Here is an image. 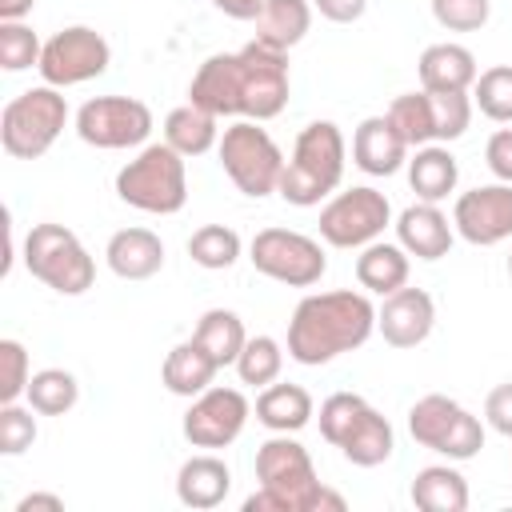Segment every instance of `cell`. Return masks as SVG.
I'll return each instance as SVG.
<instances>
[{
  "label": "cell",
  "instance_id": "6da1fadb",
  "mask_svg": "<svg viewBox=\"0 0 512 512\" xmlns=\"http://www.w3.org/2000/svg\"><path fill=\"white\" fill-rule=\"evenodd\" d=\"M376 332V304L368 292L336 288L308 292L288 320V356L304 368H320L344 352H356Z\"/></svg>",
  "mask_w": 512,
  "mask_h": 512
},
{
  "label": "cell",
  "instance_id": "7a4b0ae2",
  "mask_svg": "<svg viewBox=\"0 0 512 512\" xmlns=\"http://www.w3.org/2000/svg\"><path fill=\"white\" fill-rule=\"evenodd\" d=\"M256 480L260 488L244 500V512H344V496L320 484L308 448L292 432H272L256 448Z\"/></svg>",
  "mask_w": 512,
  "mask_h": 512
},
{
  "label": "cell",
  "instance_id": "3957f363",
  "mask_svg": "<svg viewBox=\"0 0 512 512\" xmlns=\"http://www.w3.org/2000/svg\"><path fill=\"white\" fill-rule=\"evenodd\" d=\"M344 164H348V140L332 120H312L300 128L292 156L284 160L280 172V196L296 208H312L324 196H332L344 180Z\"/></svg>",
  "mask_w": 512,
  "mask_h": 512
},
{
  "label": "cell",
  "instance_id": "277c9868",
  "mask_svg": "<svg viewBox=\"0 0 512 512\" xmlns=\"http://www.w3.org/2000/svg\"><path fill=\"white\" fill-rule=\"evenodd\" d=\"M116 196L148 216H172L188 204V168L172 144H144L120 172Z\"/></svg>",
  "mask_w": 512,
  "mask_h": 512
},
{
  "label": "cell",
  "instance_id": "5b68a950",
  "mask_svg": "<svg viewBox=\"0 0 512 512\" xmlns=\"http://www.w3.org/2000/svg\"><path fill=\"white\" fill-rule=\"evenodd\" d=\"M24 268L60 296H80L96 280V260L64 224H32L24 236Z\"/></svg>",
  "mask_w": 512,
  "mask_h": 512
},
{
  "label": "cell",
  "instance_id": "8992f818",
  "mask_svg": "<svg viewBox=\"0 0 512 512\" xmlns=\"http://www.w3.org/2000/svg\"><path fill=\"white\" fill-rule=\"evenodd\" d=\"M68 124V100L52 84L12 96L0 112V144L16 160H40Z\"/></svg>",
  "mask_w": 512,
  "mask_h": 512
},
{
  "label": "cell",
  "instance_id": "52a82bcc",
  "mask_svg": "<svg viewBox=\"0 0 512 512\" xmlns=\"http://www.w3.org/2000/svg\"><path fill=\"white\" fill-rule=\"evenodd\" d=\"M220 168L228 172V180L252 196L264 200L280 188V172H284V152L272 140L268 128H260V120H236L220 132Z\"/></svg>",
  "mask_w": 512,
  "mask_h": 512
},
{
  "label": "cell",
  "instance_id": "ba28073f",
  "mask_svg": "<svg viewBox=\"0 0 512 512\" xmlns=\"http://www.w3.org/2000/svg\"><path fill=\"white\" fill-rule=\"evenodd\" d=\"M408 432L420 448L440 452L448 460H472L484 448V424L460 400L444 392H428L408 408Z\"/></svg>",
  "mask_w": 512,
  "mask_h": 512
},
{
  "label": "cell",
  "instance_id": "9c48e42d",
  "mask_svg": "<svg viewBox=\"0 0 512 512\" xmlns=\"http://www.w3.org/2000/svg\"><path fill=\"white\" fill-rule=\"evenodd\" d=\"M288 52L248 40L236 52V104H240V120H272L284 112L288 104Z\"/></svg>",
  "mask_w": 512,
  "mask_h": 512
},
{
  "label": "cell",
  "instance_id": "30bf717a",
  "mask_svg": "<svg viewBox=\"0 0 512 512\" xmlns=\"http://www.w3.org/2000/svg\"><path fill=\"white\" fill-rule=\"evenodd\" d=\"M248 260L260 276L288 284V288H312L328 272V256L320 240L296 228H260L248 244Z\"/></svg>",
  "mask_w": 512,
  "mask_h": 512
},
{
  "label": "cell",
  "instance_id": "8fae6325",
  "mask_svg": "<svg viewBox=\"0 0 512 512\" xmlns=\"http://www.w3.org/2000/svg\"><path fill=\"white\" fill-rule=\"evenodd\" d=\"M388 224H392V204L372 184L344 188L320 208V240L332 248H364L380 240Z\"/></svg>",
  "mask_w": 512,
  "mask_h": 512
},
{
  "label": "cell",
  "instance_id": "7c38bea8",
  "mask_svg": "<svg viewBox=\"0 0 512 512\" xmlns=\"http://www.w3.org/2000/svg\"><path fill=\"white\" fill-rule=\"evenodd\" d=\"M108 64H112L108 40L96 28H88V24H68L56 36L44 40V52H40L36 72L52 88H72V84H84V80L104 76Z\"/></svg>",
  "mask_w": 512,
  "mask_h": 512
},
{
  "label": "cell",
  "instance_id": "4fadbf2b",
  "mask_svg": "<svg viewBox=\"0 0 512 512\" xmlns=\"http://www.w3.org/2000/svg\"><path fill=\"white\" fill-rule=\"evenodd\" d=\"M152 132V108L136 96H92L76 112V136L92 148H140Z\"/></svg>",
  "mask_w": 512,
  "mask_h": 512
},
{
  "label": "cell",
  "instance_id": "5bb4252c",
  "mask_svg": "<svg viewBox=\"0 0 512 512\" xmlns=\"http://www.w3.org/2000/svg\"><path fill=\"white\" fill-rule=\"evenodd\" d=\"M248 416H252V404H248V396H244L240 388L212 384V388H204L200 396H192V404H188L180 428H184V440H188L192 448L216 452V448H228V444L244 432Z\"/></svg>",
  "mask_w": 512,
  "mask_h": 512
},
{
  "label": "cell",
  "instance_id": "9a60e30c",
  "mask_svg": "<svg viewBox=\"0 0 512 512\" xmlns=\"http://www.w3.org/2000/svg\"><path fill=\"white\" fill-rule=\"evenodd\" d=\"M452 228L476 248L504 244L512 236V184H476L456 196Z\"/></svg>",
  "mask_w": 512,
  "mask_h": 512
},
{
  "label": "cell",
  "instance_id": "2e32d148",
  "mask_svg": "<svg viewBox=\"0 0 512 512\" xmlns=\"http://www.w3.org/2000/svg\"><path fill=\"white\" fill-rule=\"evenodd\" d=\"M436 328V300L424 288H396L384 296V304L376 308V332L384 336V344L392 348H416L432 336Z\"/></svg>",
  "mask_w": 512,
  "mask_h": 512
},
{
  "label": "cell",
  "instance_id": "e0dca14e",
  "mask_svg": "<svg viewBox=\"0 0 512 512\" xmlns=\"http://www.w3.org/2000/svg\"><path fill=\"white\" fill-rule=\"evenodd\" d=\"M408 140L388 116H364L352 132V164L368 176H392L408 164Z\"/></svg>",
  "mask_w": 512,
  "mask_h": 512
},
{
  "label": "cell",
  "instance_id": "ac0fdd59",
  "mask_svg": "<svg viewBox=\"0 0 512 512\" xmlns=\"http://www.w3.org/2000/svg\"><path fill=\"white\" fill-rule=\"evenodd\" d=\"M452 220L440 212V204L416 200L396 216V244L416 260H440L452 248Z\"/></svg>",
  "mask_w": 512,
  "mask_h": 512
},
{
  "label": "cell",
  "instance_id": "d6986e66",
  "mask_svg": "<svg viewBox=\"0 0 512 512\" xmlns=\"http://www.w3.org/2000/svg\"><path fill=\"white\" fill-rule=\"evenodd\" d=\"M232 492V468L216 456V452H196L180 464L176 472V500L192 512H208V508H220Z\"/></svg>",
  "mask_w": 512,
  "mask_h": 512
},
{
  "label": "cell",
  "instance_id": "ffe728a7",
  "mask_svg": "<svg viewBox=\"0 0 512 512\" xmlns=\"http://www.w3.org/2000/svg\"><path fill=\"white\" fill-rule=\"evenodd\" d=\"M416 72H420V88L424 92H472V84L480 76L472 48L452 44V40L428 44L420 52V60H416Z\"/></svg>",
  "mask_w": 512,
  "mask_h": 512
},
{
  "label": "cell",
  "instance_id": "44dd1931",
  "mask_svg": "<svg viewBox=\"0 0 512 512\" xmlns=\"http://www.w3.org/2000/svg\"><path fill=\"white\" fill-rule=\"evenodd\" d=\"M104 260L120 280H148L164 268V240L152 228H120L108 236Z\"/></svg>",
  "mask_w": 512,
  "mask_h": 512
},
{
  "label": "cell",
  "instance_id": "7402d4cb",
  "mask_svg": "<svg viewBox=\"0 0 512 512\" xmlns=\"http://www.w3.org/2000/svg\"><path fill=\"white\" fill-rule=\"evenodd\" d=\"M408 184L416 192V200H428V204H440L456 192L460 184V164L456 156L448 152V144H420L408 152Z\"/></svg>",
  "mask_w": 512,
  "mask_h": 512
},
{
  "label": "cell",
  "instance_id": "603a6c76",
  "mask_svg": "<svg viewBox=\"0 0 512 512\" xmlns=\"http://www.w3.org/2000/svg\"><path fill=\"white\" fill-rule=\"evenodd\" d=\"M216 372H220V364L208 356V348L192 336V340H180L168 356H164V364H160V380H164V388L172 392V396H200L204 388H212V380H216Z\"/></svg>",
  "mask_w": 512,
  "mask_h": 512
},
{
  "label": "cell",
  "instance_id": "cb8c5ba5",
  "mask_svg": "<svg viewBox=\"0 0 512 512\" xmlns=\"http://www.w3.org/2000/svg\"><path fill=\"white\" fill-rule=\"evenodd\" d=\"M408 272H412V260H408V252H404L400 244H392V240H372V244H364L360 256H356V280H360V288L372 292V296H388V292L404 288V284H408Z\"/></svg>",
  "mask_w": 512,
  "mask_h": 512
},
{
  "label": "cell",
  "instance_id": "d4e9b609",
  "mask_svg": "<svg viewBox=\"0 0 512 512\" xmlns=\"http://www.w3.org/2000/svg\"><path fill=\"white\" fill-rule=\"evenodd\" d=\"M312 416H316L312 392L300 388V384H276V380H272V384L256 396V420H260L268 432H300Z\"/></svg>",
  "mask_w": 512,
  "mask_h": 512
},
{
  "label": "cell",
  "instance_id": "484cf974",
  "mask_svg": "<svg viewBox=\"0 0 512 512\" xmlns=\"http://www.w3.org/2000/svg\"><path fill=\"white\" fill-rule=\"evenodd\" d=\"M408 496L420 512H464L468 508V480L452 464H428L412 476Z\"/></svg>",
  "mask_w": 512,
  "mask_h": 512
},
{
  "label": "cell",
  "instance_id": "4316f807",
  "mask_svg": "<svg viewBox=\"0 0 512 512\" xmlns=\"http://www.w3.org/2000/svg\"><path fill=\"white\" fill-rule=\"evenodd\" d=\"M260 44H272L280 52L296 48L312 28V0H264L260 16L252 20Z\"/></svg>",
  "mask_w": 512,
  "mask_h": 512
},
{
  "label": "cell",
  "instance_id": "83f0119b",
  "mask_svg": "<svg viewBox=\"0 0 512 512\" xmlns=\"http://www.w3.org/2000/svg\"><path fill=\"white\" fill-rule=\"evenodd\" d=\"M392 448H396V432H392V424H388L372 404L360 412V420L352 424V432L340 440L344 460L356 464V468H376V464H384V460L392 456Z\"/></svg>",
  "mask_w": 512,
  "mask_h": 512
},
{
  "label": "cell",
  "instance_id": "f1b7e54d",
  "mask_svg": "<svg viewBox=\"0 0 512 512\" xmlns=\"http://www.w3.org/2000/svg\"><path fill=\"white\" fill-rule=\"evenodd\" d=\"M220 116L196 108V104H180L164 116V144H172L184 160L188 156H204L208 148L220 144V128H216Z\"/></svg>",
  "mask_w": 512,
  "mask_h": 512
},
{
  "label": "cell",
  "instance_id": "f546056e",
  "mask_svg": "<svg viewBox=\"0 0 512 512\" xmlns=\"http://www.w3.org/2000/svg\"><path fill=\"white\" fill-rule=\"evenodd\" d=\"M192 336L208 348V356H212L220 368L236 364V356H240V348H244V340H248L244 320H240L232 308H208V312L200 316V324H196Z\"/></svg>",
  "mask_w": 512,
  "mask_h": 512
},
{
  "label": "cell",
  "instance_id": "4dcf8cb0",
  "mask_svg": "<svg viewBox=\"0 0 512 512\" xmlns=\"http://www.w3.org/2000/svg\"><path fill=\"white\" fill-rule=\"evenodd\" d=\"M240 252H244V240H240V232L228 228V224H204V228H196V232L188 236V256H192V264H200V268H208V272L232 268V264L240 260Z\"/></svg>",
  "mask_w": 512,
  "mask_h": 512
},
{
  "label": "cell",
  "instance_id": "1f68e13d",
  "mask_svg": "<svg viewBox=\"0 0 512 512\" xmlns=\"http://www.w3.org/2000/svg\"><path fill=\"white\" fill-rule=\"evenodd\" d=\"M24 400H28L40 416H64V412L76 408L80 384H76V376L64 372V368H40V372H32Z\"/></svg>",
  "mask_w": 512,
  "mask_h": 512
},
{
  "label": "cell",
  "instance_id": "d6a6232c",
  "mask_svg": "<svg viewBox=\"0 0 512 512\" xmlns=\"http://www.w3.org/2000/svg\"><path fill=\"white\" fill-rule=\"evenodd\" d=\"M396 132L408 140V148H420V144H436V120H432V96L420 88V92H404L388 104L384 112Z\"/></svg>",
  "mask_w": 512,
  "mask_h": 512
},
{
  "label": "cell",
  "instance_id": "836d02e7",
  "mask_svg": "<svg viewBox=\"0 0 512 512\" xmlns=\"http://www.w3.org/2000/svg\"><path fill=\"white\" fill-rule=\"evenodd\" d=\"M232 368H236L240 384L268 388L272 380H280V368H284V348H280V340H276V336H248Z\"/></svg>",
  "mask_w": 512,
  "mask_h": 512
},
{
  "label": "cell",
  "instance_id": "e575fe53",
  "mask_svg": "<svg viewBox=\"0 0 512 512\" xmlns=\"http://www.w3.org/2000/svg\"><path fill=\"white\" fill-rule=\"evenodd\" d=\"M472 104L496 120V124H512V64H496L484 68L472 84Z\"/></svg>",
  "mask_w": 512,
  "mask_h": 512
},
{
  "label": "cell",
  "instance_id": "d590c367",
  "mask_svg": "<svg viewBox=\"0 0 512 512\" xmlns=\"http://www.w3.org/2000/svg\"><path fill=\"white\" fill-rule=\"evenodd\" d=\"M40 52L44 44L24 20H0V68L4 72H24L40 64Z\"/></svg>",
  "mask_w": 512,
  "mask_h": 512
},
{
  "label": "cell",
  "instance_id": "8d00e7d4",
  "mask_svg": "<svg viewBox=\"0 0 512 512\" xmlns=\"http://www.w3.org/2000/svg\"><path fill=\"white\" fill-rule=\"evenodd\" d=\"M432 96V120H436V144H452L472 124V92H428Z\"/></svg>",
  "mask_w": 512,
  "mask_h": 512
},
{
  "label": "cell",
  "instance_id": "74e56055",
  "mask_svg": "<svg viewBox=\"0 0 512 512\" xmlns=\"http://www.w3.org/2000/svg\"><path fill=\"white\" fill-rule=\"evenodd\" d=\"M364 408H368V400H364L360 392H332V396L320 404V436L340 448V440L352 432V424L360 420Z\"/></svg>",
  "mask_w": 512,
  "mask_h": 512
},
{
  "label": "cell",
  "instance_id": "f35d334b",
  "mask_svg": "<svg viewBox=\"0 0 512 512\" xmlns=\"http://www.w3.org/2000/svg\"><path fill=\"white\" fill-rule=\"evenodd\" d=\"M36 408L12 400V404H0V452L4 456H20L36 444Z\"/></svg>",
  "mask_w": 512,
  "mask_h": 512
},
{
  "label": "cell",
  "instance_id": "ab89813d",
  "mask_svg": "<svg viewBox=\"0 0 512 512\" xmlns=\"http://www.w3.org/2000/svg\"><path fill=\"white\" fill-rule=\"evenodd\" d=\"M28 380H32V368H28V352L20 340L4 336L0 340V404H12L28 392Z\"/></svg>",
  "mask_w": 512,
  "mask_h": 512
},
{
  "label": "cell",
  "instance_id": "60d3db41",
  "mask_svg": "<svg viewBox=\"0 0 512 512\" xmlns=\"http://www.w3.org/2000/svg\"><path fill=\"white\" fill-rule=\"evenodd\" d=\"M432 16L448 32H480L492 16V0H432Z\"/></svg>",
  "mask_w": 512,
  "mask_h": 512
},
{
  "label": "cell",
  "instance_id": "b9f144b4",
  "mask_svg": "<svg viewBox=\"0 0 512 512\" xmlns=\"http://www.w3.org/2000/svg\"><path fill=\"white\" fill-rule=\"evenodd\" d=\"M484 164L500 184H512V128H500L484 144Z\"/></svg>",
  "mask_w": 512,
  "mask_h": 512
},
{
  "label": "cell",
  "instance_id": "7bdbcfd3",
  "mask_svg": "<svg viewBox=\"0 0 512 512\" xmlns=\"http://www.w3.org/2000/svg\"><path fill=\"white\" fill-rule=\"evenodd\" d=\"M484 420H488L492 432H500V436L512 440V380H508V384H496V388L488 392V400H484Z\"/></svg>",
  "mask_w": 512,
  "mask_h": 512
},
{
  "label": "cell",
  "instance_id": "ee69618b",
  "mask_svg": "<svg viewBox=\"0 0 512 512\" xmlns=\"http://www.w3.org/2000/svg\"><path fill=\"white\" fill-rule=\"evenodd\" d=\"M312 8L332 24H356L368 8V0H312Z\"/></svg>",
  "mask_w": 512,
  "mask_h": 512
},
{
  "label": "cell",
  "instance_id": "f6af8a7d",
  "mask_svg": "<svg viewBox=\"0 0 512 512\" xmlns=\"http://www.w3.org/2000/svg\"><path fill=\"white\" fill-rule=\"evenodd\" d=\"M208 4L220 8V12L232 16V20H256L260 8H264V0H208Z\"/></svg>",
  "mask_w": 512,
  "mask_h": 512
},
{
  "label": "cell",
  "instance_id": "bcb514c9",
  "mask_svg": "<svg viewBox=\"0 0 512 512\" xmlns=\"http://www.w3.org/2000/svg\"><path fill=\"white\" fill-rule=\"evenodd\" d=\"M32 508H48V512H64V496H56V492H28L20 504H16V512H32Z\"/></svg>",
  "mask_w": 512,
  "mask_h": 512
},
{
  "label": "cell",
  "instance_id": "7dc6e473",
  "mask_svg": "<svg viewBox=\"0 0 512 512\" xmlns=\"http://www.w3.org/2000/svg\"><path fill=\"white\" fill-rule=\"evenodd\" d=\"M36 0H0V20H24Z\"/></svg>",
  "mask_w": 512,
  "mask_h": 512
},
{
  "label": "cell",
  "instance_id": "c3c4849f",
  "mask_svg": "<svg viewBox=\"0 0 512 512\" xmlns=\"http://www.w3.org/2000/svg\"><path fill=\"white\" fill-rule=\"evenodd\" d=\"M508 276H512V252H508Z\"/></svg>",
  "mask_w": 512,
  "mask_h": 512
}]
</instances>
